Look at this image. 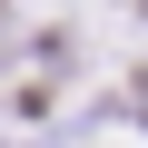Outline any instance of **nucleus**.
<instances>
[{
  "label": "nucleus",
  "instance_id": "1",
  "mask_svg": "<svg viewBox=\"0 0 148 148\" xmlns=\"http://www.w3.org/2000/svg\"><path fill=\"white\" fill-rule=\"evenodd\" d=\"M128 10H138V20H148V0H128Z\"/></svg>",
  "mask_w": 148,
  "mask_h": 148
}]
</instances>
